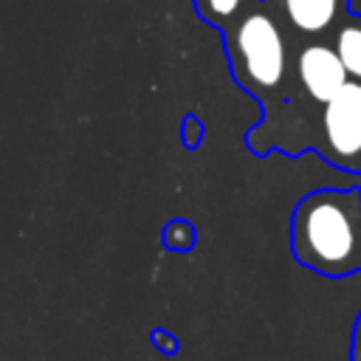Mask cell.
Masks as SVG:
<instances>
[{
  "label": "cell",
  "mask_w": 361,
  "mask_h": 361,
  "mask_svg": "<svg viewBox=\"0 0 361 361\" xmlns=\"http://www.w3.org/2000/svg\"><path fill=\"white\" fill-rule=\"evenodd\" d=\"M234 79L254 96H274L288 79V42L276 17L262 6H248L223 31Z\"/></svg>",
  "instance_id": "obj_1"
},
{
  "label": "cell",
  "mask_w": 361,
  "mask_h": 361,
  "mask_svg": "<svg viewBox=\"0 0 361 361\" xmlns=\"http://www.w3.org/2000/svg\"><path fill=\"white\" fill-rule=\"evenodd\" d=\"M319 152L347 172H361V85L355 79L322 104Z\"/></svg>",
  "instance_id": "obj_2"
},
{
  "label": "cell",
  "mask_w": 361,
  "mask_h": 361,
  "mask_svg": "<svg viewBox=\"0 0 361 361\" xmlns=\"http://www.w3.org/2000/svg\"><path fill=\"white\" fill-rule=\"evenodd\" d=\"M296 79L313 104H324L350 82L333 42L322 39L305 42L296 51Z\"/></svg>",
  "instance_id": "obj_3"
},
{
  "label": "cell",
  "mask_w": 361,
  "mask_h": 361,
  "mask_svg": "<svg viewBox=\"0 0 361 361\" xmlns=\"http://www.w3.org/2000/svg\"><path fill=\"white\" fill-rule=\"evenodd\" d=\"M288 25L305 37L324 34L347 14V0H276Z\"/></svg>",
  "instance_id": "obj_4"
},
{
  "label": "cell",
  "mask_w": 361,
  "mask_h": 361,
  "mask_svg": "<svg viewBox=\"0 0 361 361\" xmlns=\"http://www.w3.org/2000/svg\"><path fill=\"white\" fill-rule=\"evenodd\" d=\"M333 48L350 79L361 82V17L344 14L333 28Z\"/></svg>",
  "instance_id": "obj_5"
},
{
  "label": "cell",
  "mask_w": 361,
  "mask_h": 361,
  "mask_svg": "<svg viewBox=\"0 0 361 361\" xmlns=\"http://www.w3.org/2000/svg\"><path fill=\"white\" fill-rule=\"evenodd\" d=\"M254 0H195L197 17L206 20L209 25H217L220 31H226L228 25H234L243 11L251 6Z\"/></svg>",
  "instance_id": "obj_6"
},
{
  "label": "cell",
  "mask_w": 361,
  "mask_h": 361,
  "mask_svg": "<svg viewBox=\"0 0 361 361\" xmlns=\"http://www.w3.org/2000/svg\"><path fill=\"white\" fill-rule=\"evenodd\" d=\"M353 361H361V313H358L355 327H353Z\"/></svg>",
  "instance_id": "obj_7"
},
{
  "label": "cell",
  "mask_w": 361,
  "mask_h": 361,
  "mask_svg": "<svg viewBox=\"0 0 361 361\" xmlns=\"http://www.w3.org/2000/svg\"><path fill=\"white\" fill-rule=\"evenodd\" d=\"M358 85H361V82H358Z\"/></svg>",
  "instance_id": "obj_8"
}]
</instances>
